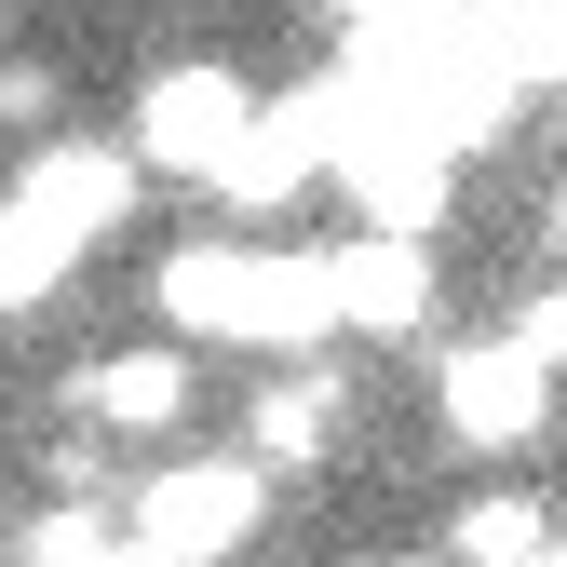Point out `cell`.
I'll use <instances>...</instances> for the list:
<instances>
[{
  "instance_id": "1",
  "label": "cell",
  "mask_w": 567,
  "mask_h": 567,
  "mask_svg": "<svg viewBox=\"0 0 567 567\" xmlns=\"http://www.w3.org/2000/svg\"><path fill=\"white\" fill-rule=\"evenodd\" d=\"M150 298L203 351H270V365L338 351V270H324V244H244V230H217V244H176L150 270Z\"/></svg>"
},
{
  "instance_id": "2",
  "label": "cell",
  "mask_w": 567,
  "mask_h": 567,
  "mask_svg": "<svg viewBox=\"0 0 567 567\" xmlns=\"http://www.w3.org/2000/svg\"><path fill=\"white\" fill-rule=\"evenodd\" d=\"M270 527V460H163L150 486L122 501V540L150 554V567H244Z\"/></svg>"
},
{
  "instance_id": "3",
  "label": "cell",
  "mask_w": 567,
  "mask_h": 567,
  "mask_svg": "<svg viewBox=\"0 0 567 567\" xmlns=\"http://www.w3.org/2000/svg\"><path fill=\"white\" fill-rule=\"evenodd\" d=\"M433 419H446V446H473V460H527L554 433V365L514 324L501 338H460L446 365H433Z\"/></svg>"
},
{
  "instance_id": "4",
  "label": "cell",
  "mask_w": 567,
  "mask_h": 567,
  "mask_svg": "<svg viewBox=\"0 0 567 567\" xmlns=\"http://www.w3.org/2000/svg\"><path fill=\"white\" fill-rule=\"evenodd\" d=\"M189 405H203L189 338H122V351H82V365H68V419H95L109 446H176Z\"/></svg>"
},
{
  "instance_id": "5",
  "label": "cell",
  "mask_w": 567,
  "mask_h": 567,
  "mask_svg": "<svg viewBox=\"0 0 567 567\" xmlns=\"http://www.w3.org/2000/svg\"><path fill=\"white\" fill-rule=\"evenodd\" d=\"M244 122H257V82H244V68H150V95H135L122 135H135L150 176H217Z\"/></svg>"
},
{
  "instance_id": "6",
  "label": "cell",
  "mask_w": 567,
  "mask_h": 567,
  "mask_svg": "<svg viewBox=\"0 0 567 567\" xmlns=\"http://www.w3.org/2000/svg\"><path fill=\"white\" fill-rule=\"evenodd\" d=\"M14 189L41 203V217L68 230V244H109L122 217H135V203H150V163H135V135H122V150H109V135H28V163H14Z\"/></svg>"
},
{
  "instance_id": "7",
  "label": "cell",
  "mask_w": 567,
  "mask_h": 567,
  "mask_svg": "<svg viewBox=\"0 0 567 567\" xmlns=\"http://www.w3.org/2000/svg\"><path fill=\"white\" fill-rule=\"evenodd\" d=\"M324 270H338V338H419L433 324V244L419 230H351V244H324Z\"/></svg>"
},
{
  "instance_id": "8",
  "label": "cell",
  "mask_w": 567,
  "mask_h": 567,
  "mask_svg": "<svg viewBox=\"0 0 567 567\" xmlns=\"http://www.w3.org/2000/svg\"><path fill=\"white\" fill-rule=\"evenodd\" d=\"M460 41L501 95H567V0H460Z\"/></svg>"
},
{
  "instance_id": "9",
  "label": "cell",
  "mask_w": 567,
  "mask_h": 567,
  "mask_svg": "<svg viewBox=\"0 0 567 567\" xmlns=\"http://www.w3.org/2000/svg\"><path fill=\"white\" fill-rule=\"evenodd\" d=\"M244 446H257L270 473H311V460L338 446V379H324V365H270V392H257V419H244Z\"/></svg>"
},
{
  "instance_id": "10",
  "label": "cell",
  "mask_w": 567,
  "mask_h": 567,
  "mask_svg": "<svg viewBox=\"0 0 567 567\" xmlns=\"http://www.w3.org/2000/svg\"><path fill=\"white\" fill-rule=\"evenodd\" d=\"M68 270H82V244H68V230L41 217L28 189H0V311H41Z\"/></svg>"
},
{
  "instance_id": "11",
  "label": "cell",
  "mask_w": 567,
  "mask_h": 567,
  "mask_svg": "<svg viewBox=\"0 0 567 567\" xmlns=\"http://www.w3.org/2000/svg\"><path fill=\"white\" fill-rule=\"evenodd\" d=\"M540 527H554V514H540V486H473L460 527H446V554H460V567H527Z\"/></svg>"
},
{
  "instance_id": "12",
  "label": "cell",
  "mask_w": 567,
  "mask_h": 567,
  "mask_svg": "<svg viewBox=\"0 0 567 567\" xmlns=\"http://www.w3.org/2000/svg\"><path fill=\"white\" fill-rule=\"evenodd\" d=\"M514 338H527V351H540V365L567 379V284H554V298H527V311H514Z\"/></svg>"
},
{
  "instance_id": "13",
  "label": "cell",
  "mask_w": 567,
  "mask_h": 567,
  "mask_svg": "<svg viewBox=\"0 0 567 567\" xmlns=\"http://www.w3.org/2000/svg\"><path fill=\"white\" fill-rule=\"evenodd\" d=\"M54 109V82H41V68H0V122H41Z\"/></svg>"
},
{
  "instance_id": "14",
  "label": "cell",
  "mask_w": 567,
  "mask_h": 567,
  "mask_svg": "<svg viewBox=\"0 0 567 567\" xmlns=\"http://www.w3.org/2000/svg\"><path fill=\"white\" fill-rule=\"evenodd\" d=\"M527 567H567V514H554V527H540V554H527Z\"/></svg>"
},
{
  "instance_id": "15",
  "label": "cell",
  "mask_w": 567,
  "mask_h": 567,
  "mask_svg": "<svg viewBox=\"0 0 567 567\" xmlns=\"http://www.w3.org/2000/svg\"><path fill=\"white\" fill-rule=\"evenodd\" d=\"M392 567H460V554H392Z\"/></svg>"
}]
</instances>
